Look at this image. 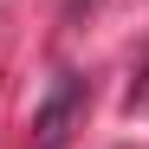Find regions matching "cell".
Returning a JSON list of instances; mask_svg holds the SVG:
<instances>
[{
	"label": "cell",
	"instance_id": "obj_1",
	"mask_svg": "<svg viewBox=\"0 0 149 149\" xmlns=\"http://www.w3.org/2000/svg\"><path fill=\"white\" fill-rule=\"evenodd\" d=\"M78 104H84V78L78 71H58L52 91H45V104H39V149H58L65 143V123L78 117Z\"/></svg>",
	"mask_w": 149,
	"mask_h": 149
}]
</instances>
